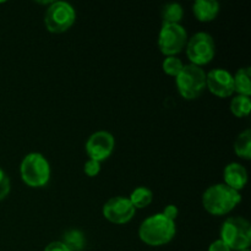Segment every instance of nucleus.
Returning <instances> with one entry per match:
<instances>
[{
    "label": "nucleus",
    "instance_id": "2",
    "mask_svg": "<svg viewBox=\"0 0 251 251\" xmlns=\"http://www.w3.org/2000/svg\"><path fill=\"white\" fill-rule=\"evenodd\" d=\"M242 201L239 191L223 183L208 186L202 194V206L210 215L225 216L232 212Z\"/></svg>",
    "mask_w": 251,
    "mask_h": 251
},
{
    "label": "nucleus",
    "instance_id": "18",
    "mask_svg": "<svg viewBox=\"0 0 251 251\" xmlns=\"http://www.w3.org/2000/svg\"><path fill=\"white\" fill-rule=\"evenodd\" d=\"M234 152L243 159L251 158V130L247 129L240 132L234 141Z\"/></svg>",
    "mask_w": 251,
    "mask_h": 251
},
{
    "label": "nucleus",
    "instance_id": "19",
    "mask_svg": "<svg viewBox=\"0 0 251 251\" xmlns=\"http://www.w3.org/2000/svg\"><path fill=\"white\" fill-rule=\"evenodd\" d=\"M251 110V100L247 96L237 95L232 98L230 102V112L237 118H244L250 114Z\"/></svg>",
    "mask_w": 251,
    "mask_h": 251
},
{
    "label": "nucleus",
    "instance_id": "14",
    "mask_svg": "<svg viewBox=\"0 0 251 251\" xmlns=\"http://www.w3.org/2000/svg\"><path fill=\"white\" fill-rule=\"evenodd\" d=\"M251 69L249 66L247 68H240L239 70L233 75V80H234V92L238 95L247 96L250 97L251 95Z\"/></svg>",
    "mask_w": 251,
    "mask_h": 251
},
{
    "label": "nucleus",
    "instance_id": "25",
    "mask_svg": "<svg viewBox=\"0 0 251 251\" xmlns=\"http://www.w3.org/2000/svg\"><path fill=\"white\" fill-rule=\"evenodd\" d=\"M207 251H232V250H230L229 248H228L227 245L222 242V240L217 239V240H215L213 243H211Z\"/></svg>",
    "mask_w": 251,
    "mask_h": 251
},
{
    "label": "nucleus",
    "instance_id": "8",
    "mask_svg": "<svg viewBox=\"0 0 251 251\" xmlns=\"http://www.w3.org/2000/svg\"><path fill=\"white\" fill-rule=\"evenodd\" d=\"M188 33L180 24H162L158 33V48L166 56H176L188 43Z\"/></svg>",
    "mask_w": 251,
    "mask_h": 251
},
{
    "label": "nucleus",
    "instance_id": "10",
    "mask_svg": "<svg viewBox=\"0 0 251 251\" xmlns=\"http://www.w3.org/2000/svg\"><path fill=\"white\" fill-rule=\"evenodd\" d=\"M135 210L130 200L124 196H114L103 205L102 213L104 218L114 225H126L134 218Z\"/></svg>",
    "mask_w": 251,
    "mask_h": 251
},
{
    "label": "nucleus",
    "instance_id": "15",
    "mask_svg": "<svg viewBox=\"0 0 251 251\" xmlns=\"http://www.w3.org/2000/svg\"><path fill=\"white\" fill-rule=\"evenodd\" d=\"M134 206L135 210L137 208H145L153 201V191L147 186H137L136 189L131 191L130 196L127 198Z\"/></svg>",
    "mask_w": 251,
    "mask_h": 251
},
{
    "label": "nucleus",
    "instance_id": "23",
    "mask_svg": "<svg viewBox=\"0 0 251 251\" xmlns=\"http://www.w3.org/2000/svg\"><path fill=\"white\" fill-rule=\"evenodd\" d=\"M163 213L164 216H166L167 218H169V220H172V221H176V218L178 217V213H179V210H178V207H176V205H167L166 207H164V210H163Z\"/></svg>",
    "mask_w": 251,
    "mask_h": 251
},
{
    "label": "nucleus",
    "instance_id": "12",
    "mask_svg": "<svg viewBox=\"0 0 251 251\" xmlns=\"http://www.w3.org/2000/svg\"><path fill=\"white\" fill-rule=\"evenodd\" d=\"M223 179V184L240 193V190H243L248 184V172L245 167L238 162H230L225 167Z\"/></svg>",
    "mask_w": 251,
    "mask_h": 251
},
{
    "label": "nucleus",
    "instance_id": "26",
    "mask_svg": "<svg viewBox=\"0 0 251 251\" xmlns=\"http://www.w3.org/2000/svg\"><path fill=\"white\" fill-rule=\"evenodd\" d=\"M242 251H250L249 249H247V250H242Z\"/></svg>",
    "mask_w": 251,
    "mask_h": 251
},
{
    "label": "nucleus",
    "instance_id": "3",
    "mask_svg": "<svg viewBox=\"0 0 251 251\" xmlns=\"http://www.w3.org/2000/svg\"><path fill=\"white\" fill-rule=\"evenodd\" d=\"M20 176L22 181L29 188H43L50 180V164L42 153L31 152L22 158Z\"/></svg>",
    "mask_w": 251,
    "mask_h": 251
},
{
    "label": "nucleus",
    "instance_id": "4",
    "mask_svg": "<svg viewBox=\"0 0 251 251\" xmlns=\"http://www.w3.org/2000/svg\"><path fill=\"white\" fill-rule=\"evenodd\" d=\"M221 240L230 250L249 249L251 244V225L244 217H229L221 227Z\"/></svg>",
    "mask_w": 251,
    "mask_h": 251
},
{
    "label": "nucleus",
    "instance_id": "9",
    "mask_svg": "<svg viewBox=\"0 0 251 251\" xmlns=\"http://www.w3.org/2000/svg\"><path fill=\"white\" fill-rule=\"evenodd\" d=\"M115 147V139L109 131L100 130L90 135L85 145L88 158L103 162L110 157Z\"/></svg>",
    "mask_w": 251,
    "mask_h": 251
},
{
    "label": "nucleus",
    "instance_id": "24",
    "mask_svg": "<svg viewBox=\"0 0 251 251\" xmlns=\"http://www.w3.org/2000/svg\"><path fill=\"white\" fill-rule=\"evenodd\" d=\"M44 251H70L65 247L61 240H56V242H51L44 248Z\"/></svg>",
    "mask_w": 251,
    "mask_h": 251
},
{
    "label": "nucleus",
    "instance_id": "5",
    "mask_svg": "<svg viewBox=\"0 0 251 251\" xmlns=\"http://www.w3.org/2000/svg\"><path fill=\"white\" fill-rule=\"evenodd\" d=\"M178 92L184 100H196L206 88V73L200 66L188 64L176 77Z\"/></svg>",
    "mask_w": 251,
    "mask_h": 251
},
{
    "label": "nucleus",
    "instance_id": "11",
    "mask_svg": "<svg viewBox=\"0 0 251 251\" xmlns=\"http://www.w3.org/2000/svg\"><path fill=\"white\" fill-rule=\"evenodd\" d=\"M206 88L220 98L230 97L234 93L233 75L226 69H212L206 74Z\"/></svg>",
    "mask_w": 251,
    "mask_h": 251
},
{
    "label": "nucleus",
    "instance_id": "16",
    "mask_svg": "<svg viewBox=\"0 0 251 251\" xmlns=\"http://www.w3.org/2000/svg\"><path fill=\"white\" fill-rule=\"evenodd\" d=\"M61 242L70 251H82L86 247V237L81 230L69 229L61 237Z\"/></svg>",
    "mask_w": 251,
    "mask_h": 251
},
{
    "label": "nucleus",
    "instance_id": "13",
    "mask_svg": "<svg viewBox=\"0 0 251 251\" xmlns=\"http://www.w3.org/2000/svg\"><path fill=\"white\" fill-rule=\"evenodd\" d=\"M193 12L200 22L213 21L220 12V2L217 0H196L193 4Z\"/></svg>",
    "mask_w": 251,
    "mask_h": 251
},
{
    "label": "nucleus",
    "instance_id": "22",
    "mask_svg": "<svg viewBox=\"0 0 251 251\" xmlns=\"http://www.w3.org/2000/svg\"><path fill=\"white\" fill-rule=\"evenodd\" d=\"M83 172H85L86 176H90V178H95V176H97L100 172V162L88 158L87 161H86L85 166H83Z\"/></svg>",
    "mask_w": 251,
    "mask_h": 251
},
{
    "label": "nucleus",
    "instance_id": "6",
    "mask_svg": "<svg viewBox=\"0 0 251 251\" xmlns=\"http://www.w3.org/2000/svg\"><path fill=\"white\" fill-rule=\"evenodd\" d=\"M76 21V10L70 2L51 1L44 14V25L50 33H64Z\"/></svg>",
    "mask_w": 251,
    "mask_h": 251
},
{
    "label": "nucleus",
    "instance_id": "17",
    "mask_svg": "<svg viewBox=\"0 0 251 251\" xmlns=\"http://www.w3.org/2000/svg\"><path fill=\"white\" fill-rule=\"evenodd\" d=\"M163 24H180L184 17V7L179 2H168L161 10Z\"/></svg>",
    "mask_w": 251,
    "mask_h": 251
},
{
    "label": "nucleus",
    "instance_id": "20",
    "mask_svg": "<svg viewBox=\"0 0 251 251\" xmlns=\"http://www.w3.org/2000/svg\"><path fill=\"white\" fill-rule=\"evenodd\" d=\"M162 68H163V71L167 75L176 77L179 75V73L183 70L184 64L178 56H166V59L163 60V64H162Z\"/></svg>",
    "mask_w": 251,
    "mask_h": 251
},
{
    "label": "nucleus",
    "instance_id": "7",
    "mask_svg": "<svg viewBox=\"0 0 251 251\" xmlns=\"http://www.w3.org/2000/svg\"><path fill=\"white\" fill-rule=\"evenodd\" d=\"M186 56L190 64L202 68L213 60L216 54V43L207 32H198L188 39L185 46Z\"/></svg>",
    "mask_w": 251,
    "mask_h": 251
},
{
    "label": "nucleus",
    "instance_id": "1",
    "mask_svg": "<svg viewBox=\"0 0 251 251\" xmlns=\"http://www.w3.org/2000/svg\"><path fill=\"white\" fill-rule=\"evenodd\" d=\"M176 221L167 218L162 212L147 217L139 227V238L150 247L168 244L176 237Z\"/></svg>",
    "mask_w": 251,
    "mask_h": 251
},
{
    "label": "nucleus",
    "instance_id": "21",
    "mask_svg": "<svg viewBox=\"0 0 251 251\" xmlns=\"http://www.w3.org/2000/svg\"><path fill=\"white\" fill-rule=\"evenodd\" d=\"M10 190H11V183H10L9 176L4 169L0 168V201L7 198Z\"/></svg>",
    "mask_w": 251,
    "mask_h": 251
}]
</instances>
